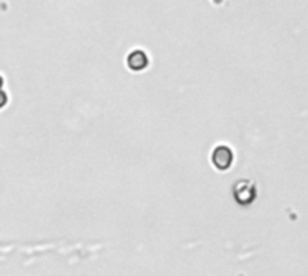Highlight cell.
<instances>
[{
  "instance_id": "cell-1",
  "label": "cell",
  "mask_w": 308,
  "mask_h": 276,
  "mask_svg": "<svg viewBox=\"0 0 308 276\" xmlns=\"http://www.w3.org/2000/svg\"><path fill=\"white\" fill-rule=\"evenodd\" d=\"M126 63H128V67L132 69V71H135V72L142 71V69H146V65H148V56L144 51L135 49V51H132V53L128 54Z\"/></svg>"
},
{
  "instance_id": "cell-2",
  "label": "cell",
  "mask_w": 308,
  "mask_h": 276,
  "mask_svg": "<svg viewBox=\"0 0 308 276\" xmlns=\"http://www.w3.org/2000/svg\"><path fill=\"white\" fill-rule=\"evenodd\" d=\"M231 161H232V153H231V150H229L227 146H218L213 152V162L220 168V170L229 168Z\"/></svg>"
},
{
  "instance_id": "cell-3",
  "label": "cell",
  "mask_w": 308,
  "mask_h": 276,
  "mask_svg": "<svg viewBox=\"0 0 308 276\" xmlns=\"http://www.w3.org/2000/svg\"><path fill=\"white\" fill-rule=\"evenodd\" d=\"M7 105V94L4 91H0V109H4Z\"/></svg>"
},
{
  "instance_id": "cell-4",
  "label": "cell",
  "mask_w": 308,
  "mask_h": 276,
  "mask_svg": "<svg viewBox=\"0 0 308 276\" xmlns=\"http://www.w3.org/2000/svg\"><path fill=\"white\" fill-rule=\"evenodd\" d=\"M2 85H4V78L0 76V91H2Z\"/></svg>"
},
{
  "instance_id": "cell-5",
  "label": "cell",
  "mask_w": 308,
  "mask_h": 276,
  "mask_svg": "<svg viewBox=\"0 0 308 276\" xmlns=\"http://www.w3.org/2000/svg\"><path fill=\"white\" fill-rule=\"evenodd\" d=\"M213 2H214V4H222L223 0H213Z\"/></svg>"
}]
</instances>
